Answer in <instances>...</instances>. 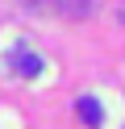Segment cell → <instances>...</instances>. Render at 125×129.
Instances as JSON below:
<instances>
[{
  "mask_svg": "<svg viewBox=\"0 0 125 129\" xmlns=\"http://www.w3.org/2000/svg\"><path fill=\"white\" fill-rule=\"evenodd\" d=\"M29 13H50V17H67V21H79L92 17L96 0H21Z\"/></svg>",
  "mask_w": 125,
  "mask_h": 129,
  "instance_id": "1",
  "label": "cell"
},
{
  "mask_svg": "<svg viewBox=\"0 0 125 129\" xmlns=\"http://www.w3.org/2000/svg\"><path fill=\"white\" fill-rule=\"evenodd\" d=\"M75 108H79L83 125H92V129L100 125V100H96V96H79V104H75Z\"/></svg>",
  "mask_w": 125,
  "mask_h": 129,
  "instance_id": "2",
  "label": "cell"
},
{
  "mask_svg": "<svg viewBox=\"0 0 125 129\" xmlns=\"http://www.w3.org/2000/svg\"><path fill=\"white\" fill-rule=\"evenodd\" d=\"M13 67H17V75H25V79H33V75H38V71H42V58H38V54H13Z\"/></svg>",
  "mask_w": 125,
  "mask_h": 129,
  "instance_id": "3",
  "label": "cell"
}]
</instances>
